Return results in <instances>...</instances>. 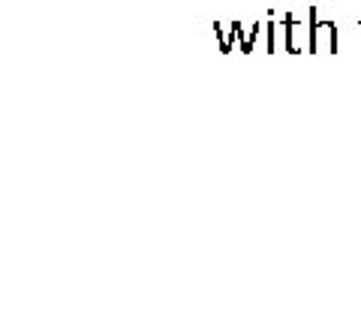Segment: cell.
<instances>
[{"mask_svg":"<svg viewBox=\"0 0 361 325\" xmlns=\"http://www.w3.org/2000/svg\"><path fill=\"white\" fill-rule=\"evenodd\" d=\"M310 51L334 54L337 51V25L316 18V6H310Z\"/></svg>","mask_w":361,"mask_h":325,"instance_id":"obj_1","label":"cell"},{"mask_svg":"<svg viewBox=\"0 0 361 325\" xmlns=\"http://www.w3.org/2000/svg\"><path fill=\"white\" fill-rule=\"evenodd\" d=\"M259 33H262V21H256L250 30H244V37H241V51H244V54H250V51H253V42H256Z\"/></svg>","mask_w":361,"mask_h":325,"instance_id":"obj_3","label":"cell"},{"mask_svg":"<svg viewBox=\"0 0 361 325\" xmlns=\"http://www.w3.org/2000/svg\"><path fill=\"white\" fill-rule=\"evenodd\" d=\"M289 16H292V13H286L283 21H268V27H265V37H268L265 49H268L271 54L280 51V49L289 51Z\"/></svg>","mask_w":361,"mask_h":325,"instance_id":"obj_2","label":"cell"}]
</instances>
